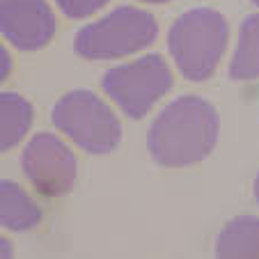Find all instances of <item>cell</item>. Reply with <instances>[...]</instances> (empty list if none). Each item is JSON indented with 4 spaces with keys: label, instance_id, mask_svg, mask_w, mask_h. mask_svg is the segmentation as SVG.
<instances>
[{
    "label": "cell",
    "instance_id": "cell-1",
    "mask_svg": "<svg viewBox=\"0 0 259 259\" xmlns=\"http://www.w3.org/2000/svg\"><path fill=\"white\" fill-rule=\"evenodd\" d=\"M218 113L200 97H181L161 110L149 128V154L158 165L188 167L204 161L218 140Z\"/></svg>",
    "mask_w": 259,
    "mask_h": 259
},
{
    "label": "cell",
    "instance_id": "cell-2",
    "mask_svg": "<svg viewBox=\"0 0 259 259\" xmlns=\"http://www.w3.org/2000/svg\"><path fill=\"white\" fill-rule=\"evenodd\" d=\"M230 28L220 12L211 7H197L172 23L167 34V49L188 80H206L215 71L227 49Z\"/></svg>",
    "mask_w": 259,
    "mask_h": 259
},
{
    "label": "cell",
    "instance_id": "cell-3",
    "mask_svg": "<svg viewBox=\"0 0 259 259\" xmlns=\"http://www.w3.org/2000/svg\"><path fill=\"white\" fill-rule=\"evenodd\" d=\"M158 25L149 12L138 7H117L103 19L85 25L73 49L85 60H115L147 49L156 39Z\"/></svg>",
    "mask_w": 259,
    "mask_h": 259
},
{
    "label": "cell",
    "instance_id": "cell-4",
    "mask_svg": "<svg viewBox=\"0 0 259 259\" xmlns=\"http://www.w3.org/2000/svg\"><path fill=\"white\" fill-rule=\"evenodd\" d=\"M51 119L69 140L90 154H110L122 140L117 115L106 101L88 90L64 94L55 103Z\"/></svg>",
    "mask_w": 259,
    "mask_h": 259
},
{
    "label": "cell",
    "instance_id": "cell-5",
    "mask_svg": "<svg viewBox=\"0 0 259 259\" xmlns=\"http://www.w3.org/2000/svg\"><path fill=\"white\" fill-rule=\"evenodd\" d=\"M101 85L103 92L122 108L126 117L140 119L172 88V71L161 55H145L110 69Z\"/></svg>",
    "mask_w": 259,
    "mask_h": 259
},
{
    "label": "cell",
    "instance_id": "cell-6",
    "mask_svg": "<svg viewBox=\"0 0 259 259\" xmlns=\"http://www.w3.org/2000/svg\"><path fill=\"white\" fill-rule=\"evenodd\" d=\"M23 172L32 188L44 197H62L76 184L78 163L60 138L39 133L23 152Z\"/></svg>",
    "mask_w": 259,
    "mask_h": 259
},
{
    "label": "cell",
    "instance_id": "cell-7",
    "mask_svg": "<svg viewBox=\"0 0 259 259\" xmlns=\"http://www.w3.org/2000/svg\"><path fill=\"white\" fill-rule=\"evenodd\" d=\"M0 32L19 51H39L53 39L55 14L46 0H0Z\"/></svg>",
    "mask_w": 259,
    "mask_h": 259
},
{
    "label": "cell",
    "instance_id": "cell-8",
    "mask_svg": "<svg viewBox=\"0 0 259 259\" xmlns=\"http://www.w3.org/2000/svg\"><path fill=\"white\" fill-rule=\"evenodd\" d=\"M41 209L37 202L16 184L0 181V227L12 232H30L39 227Z\"/></svg>",
    "mask_w": 259,
    "mask_h": 259
},
{
    "label": "cell",
    "instance_id": "cell-9",
    "mask_svg": "<svg viewBox=\"0 0 259 259\" xmlns=\"http://www.w3.org/2000/svg\"><path fill=\"white\" fill-rule=\"evenodd\" d=\"M32 126V106L21 94H0V154L16 147Z\"/></svg>",
    "mask_w": 259,
    "mask_h": 259
},
{
    "label": "cell",
    "instance_id": "cell-10",
    "mask_svg": "<svg viewBox=\"0 0 259 259\" xmlns=\"http://www.w3.org/2000/svg\"><path fill=\"white\" fill-rule=\"evenodd\" d=\"M218 257H259V218L239 215L220 232L215 243Z\"/></svg>",
    "mask_w": 259,
    "mask_h": 259
},
{
    "label": "cell",
    "instance_id": "cell-11",
    "mask_svg": "<svg viewBox=\"0 0 259 259\" xmlns=\"http://www.w3.org/2000/svg\"><path fill=\"white\" fill-rule=\"evenodd\" d=\"M230 78L254 80L259 78V14L243 21L236 41V51L230 62Z\"/></svg>",
    "mask_w": 259,
    "mask_h": 259
},
{
    "label": "cell",
    "instance_id": "cell-12",
    "mask_svg": "<svg viewBox=\"0 0 259 259\" xmlns=\"http://www.w3.org/2000/svg\"><path fill=\"white\" fill-rule=\"evenodd\" d=\"M110 0H55V5L60 7L64 16L69 19H88L101 7H106Z\"/></svg>",
    "mask_w": 259,
    "mask_h": 259
},
{
    "label": "cell",
    "instance_id": "cell-13",
    "mask_svg": "<svg viewBox=\"0 0 259 259\" xmlns=\"http://www.w3.org/2000/svg\"><path fill=\"white\" fill-rule=\"evenodd\" d=\"M10 71H12V58H10V53L3 49V44H0V83L10 76Z\"/></svg>",
    "mask_w": 259,
    "mask_h": 259
},
{
    "label": "cell",
    "instance_id": "cell-14",
    "mask_svg": "<svg viewBox=\"0 0 259 259\" xmlns=\"http://www.w3.org/2000/svg\"><path fill=\"white\" fill-rule=\"evenodd\" d=\"M12 254H14V248H12V243L5 239V236H0V257L10 259Z\"/></svg>",
    "mask_w": 259,
    "mask_h": 259
},
{
    "label": "cell",
    "instance_id": "cell-15",
    "mask_svg": "<svg viewBox=\"0 0 259 259\" xmlns=\"http://www.w3.org/2000/svg\"><path fill=\"white\" fill-rule=\"evenodd\" d=\"M254 200H257V204H259V175H257V179H254Z\"/></svg>",
    "mask_w": 259,
    "mask_h": 259
},
{
    "label": "cell",
    "instance_id": "cell-16",
    "mask_svg": "<svg viewBox=\"0 0 259 259\" xmlns=\"http://www.w3.org/2000/svg\"><path fill=\"white\" fill-rule=\"evenodd\" d=\"M140 3H154V5H158V3H170V0H140Z\"/></svg>",
    "mask_w": 259,
    "mask_h": 259
},
{
    "label": "cell",
    "instance_id": "cell-17",
    "mask_svg": "<svg viewBox=\"0 0 259 259\" xmlns=\"http://www.w3.org/2000/svg\"><path fill=\"white\" fill-rule=\"evenodd\" d=\"M252 3H254V5H257V7H259V0H252Z\"/></svg>",
    "mask_w": 259,
    "mask_h": 259
}]
</instances>
